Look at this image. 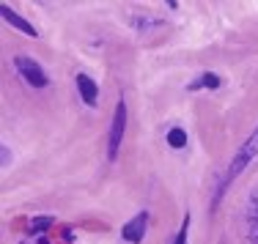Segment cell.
Returning a JSON list of instances; mask_svg holds the SVG:
<instances>
[{"label":"cell","instance_id":"ba28073f","mask_svg":"<svg viewBox=\"0 0 258 244\" xmlns=\"http://www.w3.org/2000/svg\"><path fill=\"white\" fill-rule=\"evenodd\" d=\"M167 146L170 148H184L187 146V132H184V129H170V132H167Z\"/></svg>","mask_w":258,"mask_h":244},{"label":"cell","instance_id":"6da1fadb","mask_svg":"<svg viewBox=\"0 0 258 244\" xmlns=\"http://www.w3.org/2000/svg\"><path fill=\"white\" fill-rule=\"evenodd\" d=\"M253 156H258V126H256V132L244 140V146L234 154V159H231V165H228V173H225V181H223V187H220V192H217V195H223V189L228 187V184L234 181V178H236V176L242 173L247 165H250Z\"/></svg>","mask_w":258,"mask_h":244},{"label":"cell","instance_id":"5b68a950","mask_svg":"<svg viewBox=\"0 0 258 244\" xmlns=\"http://www.w3.org/2000/svg\"><path fill=\"white\" fill-rule=\"evenodd\" d=\"M244 214H247V233H250V242L258 244V189H253L250 195H247Z\"/></svg>","mask_w":258,"mask_h":244},{"label":"cell","instance_id":"9c48e42d","mask_svg":"<svg viewBox=\"0 0 258 244\" xmlns=\"http://www.w3.org/2000/svg\"><path fill=\"white\" fill-rule=\"evenodd\" d=\"M189 88H220V77L217 74H203L198 83H192Z\"/></svg>","mask_w":258,"mask_h":244},{"label":"cell","instance_id":"52a82bcc","mask_svg":"<svg viewBox=\"0 0 258 244\" xmlns=\"http://www.w3.org/2000/svg\"><path fill=\"white\" fill-rule=\"evenodd\" d=\"M0 11H3V17H6V22H8V25H14L17 30H22V33H28V36H36V28L30 25L28 20H25V17H20L17 11H11L8 6H3Z\"/></svg>","mask_w":258,"mask_h":244},{"label":"cell","instance_id":"7c38bea8","mask_svg":"<svg viewBox=\"0 0 258 244\" xmlns=\"http://www.w3.org/2000/svg\"><path fill=\"white\" fill-rule=\"evenodd\" d=\"M8 165V146H3V168Z\"/></svg>","mask_w":258,"mask_h":244},{"label":"cell","instance_id":"7a4b0ae2","mask_svg":"<svg viewBox=\"0 0 258 244\" xmlns=\"http://www.w3.org/2000/svg\"><path fill=\"white\" fill-rule=\"evenodd\" d=\"M14 69L20 71V77H22L28 85H33V88H47V85H49V80H47V74H44V69L33 61V58L17 55V58H14Z\"/></svg>","mask_w":258,"mask_h":244},{"label":"cell","instance_id":"277c9868","mask_svg":"<svg viewBox=\"0 0 258 244\" xmlns=\"http://www.w3.org/2000/svg\"><path fill=\"white\" fill-rule=\"evenodd\" d=\"M146 228H148V211H140V214H135L129 222L121 228V236L126 239V242H143V236H146Z\"/></svg>","mask_w":258,"mask_h":244},{"label":"cell","instance_id":"3957f363","mask_svg":"<svg viewBox=\"0 0 258 244\" xmlns=\"http://www.w3.org/2000/svg\"><path fill=\"white\" fill-rule=\"evenodd\" d=\"M124 129H126V105L118 102V105H116V115H113V126H110V143H107L110 159H116V154H118V148H121Z\"/></svg>","mask_w":258,"mask_h":244},{"label":"cell","instance_id":"30bf717a","mask_svg":"<svg viewBox=\"0 0 258 244\" xmlns=\"http://www.w3.org/2000/svg\"><path fill=\"white\" fill-rule=\"evenodd\" d=\"M49 225H52V220H49V217H39V220H33V222H30V228H33V230H47Z\"/></svg>","mask_w":258,"mask_h":244},{"label":"cell","instance_id":"8fae6325","mask_svg":"<svg viewBox=\"0 0 258 244\" xmlns=\"http://www.w3.org/2000/svg\"><path fill=\"white\" fill-rule=\"evenodd\" d=\"M135 25H138L140 30H148V28H160L162 22H151V20H135Z\"/></svg>","mask_w":258,"mask_h":244},{"label":"cell","instance_id":"8992f818","mask_svg":"<svg viewBox=\"0 0 258 244\" xmlns=\"http://www.w3.org/2000/svg\"><path fill=\"white\" fill-rule=\"evenodd\" d=\"M77 91L83 96L85 105H96V96H99V88L88 74H77Z\"/></svg>","mask_w":258,"mask_h":244}]
</instances>
